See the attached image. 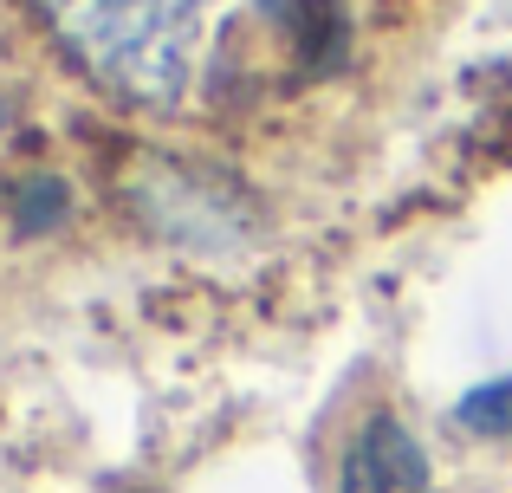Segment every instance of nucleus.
<instances>
[{"label": "nucleus", "mask_w": 512, "mask_h": 493, "mask_svg": "<svg viewBox=\"0 0 512 493\" xmlns=\"http://www.w3.org/2000/svg\"><path fill=\"white\" fill-rule=\"evenodd\" d=\"M363 442H370L376 455H383V468L396 474V487H415V493L428 487V455H422V448H415V435L402 429L396 416H376L370 429H363Z\"/></svg>", "instance_id": "f03ea898"}, {"label": "nucleus", "mask_w": 512, "mask_h": 493, "mask_svg": "<svg viewBox=\"0 0 512 493\" xmlns=\"http://www.w3.org/2000/svg\"><path fill=\"white\" fill-rule=\"evenodd\" d=\"M59 215H65V189H59V182H52V176L26 182V195H20V228L39 234V228H52Z\"/></svg>", "instance_id": "39448f33"}, {"label": "nucleus", "mask_w": 512, "mask_h": 493, "mask_svg": "<svg viewBox=\"0 0 512 493\" xmlns=\"http://www.w3.org/2000/svg\"><path fill=\"white\" fill-rule=\"evenodd\" d=\"M33 7L104 91L130 104H175L208 0H33Z\"/></svg>", "instance_id": "f257e3e1"}, {"label": "nucleus", "mask_w": 512, "mask_h": 493, "mask_svg": "<svg viewBox=\"0 0 512 493\" xmlns=\"http://www.w3.org/2000/svg\"><path fill=\"white\" fill-rule=\"evenodd\" d=\"M0 124H7V111H0Z\"/></svg>", "instance_id": "423d86ee"}, {"label": "nucleus", "mask_w": 512, "mask_h": 493, "mask_svg": "<svg viewBox=\"0 0 512 493\" xmlns=\"http://www.w3.org/2000/svg\"><path fill=\"white\" fill-rule=\"evenodd\" d=\"M454 416H461V429H474V435H506V429H512V377L467 390Z\"/></svg>", "instance_id": "7ed1b4c3"}, {"label": "nucleus", "mask_w": 512, "mask_h": 493, "mask_svg": "<svg viewBox=\"0 0 512 493\" xmlns=\"http://www.w3.org/2000/svg\"><path fill=\"white\" fill-rule=\"evenodd\" d=\"M338 493H396V474L383 468V455H376L363 435H357V448L344 455V481H338Z\"/></svg>", "instance_id": "20e7f679"}]
</instances>
